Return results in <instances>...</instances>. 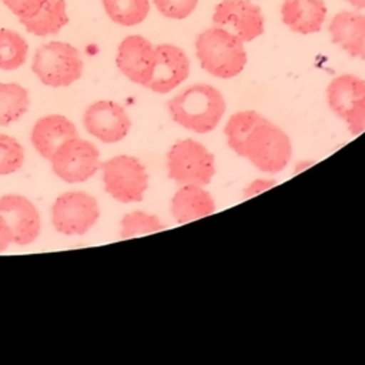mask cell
<instances>
[{
    "label": "cell",
    "instance_id": "23",
    "mask_svg": "<svg viewBox=\"0 0 365 365\" xmlns=\"http://www.w3.org/2000/svg\"><path fill=\"white\" fill-rule=\"evenodd\" d=\"M165 228L164 222L154 214L145 211H131L124 214L120 221V238H133L137 235H145L163 231Z\"/></svg>",
    "mask_w": 365,
    "mask_h": 365
},
{
    "label": "cell",
    "instance_id": "12",
    "mask_svg": "<svg viewBox=\"0 0 365 365\" xmlns=\"http://www.w3.org/2000/svg\"><path fill=\"white\" fill-rule=\"evenodd\" d=\"M0 214L13 232V244L29 245L38 238L41 230L40 212L27 197L21 194L1 195Z\"/></svg>",
    "mask_w": 365,
    "mask_h": 365
},
{
    "label": "cell",
    "instance_id": "25",
    "mask_svg": "<svg viewBox=\"0 0 365 365\" xmlns=\"http://www.w3.org/2000/svg\"><path fill=\"white\" fill-rule=\"evenodd\" d=\"M155 9L167 19L181 20L188 17L197 7L198 0H153Z\"/></svg>",
    "mask_w": 365,
    "mask_h": 365
},
{
    "label": "cell",
    "instance_id": "26",
    "mask_svg": "<svg viewBox=\"0 0 365 365\" xmlns=\"http://www.w3.org/2000/svg\"><path fill=\"white\" fill-rule=\"evenodd\" d=\"M1 1L19 19V21L31 17L43 3V0H1Z\"/></svg>",
    "mask_w": 365,
    "mask_h": 365
},
{
    "label": "cell",
    "instance_id": "17",
    "mask_svg": "<svg viewBox=\"0 0 365 365\" xmlns=\"http://www.w3.org/2000/svg\"><path fill=\"white\" fill-rule=\"evenodd\" d=\"M282 23L299 34L318 33L327 17L324 0H282Z\"/></svg>",
    "mask_w": 365,
    "mask_h": 365
},
{
    "label": "cell",
    "instance_id": "7",
    "mask_svg": "<svg viewBox=\"0 0 365 365\" xmlns=\"http://www.w3.org/2000/svg\"><path fill=\"white\" fill-rule=\"evenodd\" d=\"M329 108L345 121L351 134L365 131V80L355 74H341L327 87Z\"/></svg>",
    "mask_w": 365,
    "mask_h": 365
},
{
    "label": "cell",
    "instance_id": "3",
    "mask_svg": "<svg viewBox=\"0 0 365 365\" xmlns=\"http://www.w3.org/2000/svg\"><path fill=\"white\" fill-rule=\"evenodd\" d=\"M195 54L200 66L214 77L232 78L247 64L244 41L221 27H210L195 38Z\"/></svg>",
    "mask_w": 365,
    "mask_h": 365
},
{
    "label": "cell",
    "instance_id": "22",
    "mask_svg": "<svg viewBox=\"0 0 365 365\" xmlns=\"http://www.w3.org/2000/svg\"><path fill=\"white\" fill-rule=\"evenodd\" d=\"M111 21L131 27L143 23L150 11L148 0H101Z\"/></svg>",
    "mask_w": 365,
    "mask_h": 365
},
{
    "label": "cell",
    "instance_id": "19",
    "mask_svg": "<svg viewBox=\"0 0 365 365\" xmlns=\"http://www.w3.org/2000/svg\"><path fill=\"white\" fill-rule=\"evenodd\" d=\"M20 23L34 36H54L68 23L66 0H43L40 9Z\"/></svg>",
    "mask_w": 365,
    "mask_h": 365
},
{
    "label": "cell",
    "instance_id": "16",
    "mask_svg": "<svg viewBox=\"0 0 365 365\" xmlns=\"http://www.w3.org/2000/svg\"><path fill=\"white\" fill-rule=\"evenodd\" d=\"M334 44L352 57L365 58V14L342 10L328 26Z\"/></svg>",
    "mask_w": 365,
    "mask_h": 365
},
{
    "label": "cell",
    "instance_id": "1",
    "mask_svg": "<svg viewBox=\"0 0 365 365\" xmlns=\"http://www.w3.org/2000/svg\"><path fill=\"white\" fill-rule=\"evenodd\" d=\"M228 147L267 174L282 171L292 155L287 133L254 110L232 114L225 127Z\"/></svg>",
    "mask_w": 365,
    "mask_h": 365
},
{
    "label": "cell",
    "instance_id": "24",
    "mask_svg": "<svg viewBox=\"0 0 365 365\" xmlns=\"http://www.w3.org/2000/svg\"><path fill=\"white\" fill-rule=\"evenodd\" d=\"M24 148L11 135L0 133V175L19 171L24 164Z\"/></svg>",
    "mask_w": 365,
    "mask_h": 365
},
{
    "label": "cell",
    "instance_id": "10",
    "mask_svg": "<svg viewBox=\"0 0 365 365\" xmlns=\"http://www.w3.org/2000/svg\"><path fill=\"white\" fill-rule=\"evenodd\" d=\"M86 131L106 144H114L127 137L131 118L125 108L113 100H97L83 114Z\"/></svg>",
    "mask_w": 365,
    "mask_h": 365
},
{
    "label": "cell",
    "instance_id": "11",
    "mask_svg": "<svg viewBox=\"0 0 365 365\" xmlns=\"http://www.w3.org/2000/svg\"><path fill=\"white\" fill-rule=\"evenodd\" d=\"M212 23L240 37L251 41L264 33V16L259 6L250 0H222L212 13Z\"/></svg>",
    "mask_w": 365,
    "mask_h": 365
},
{
    "label": "cell",
    "instance_id": "14",
    "mask_svg": "<svg viewBox=\"0 0 365 365\" xmlns=\"http://www.w3.org/2000/svg\"><path fill=\"white\" fill-rule=\"evenodd\" d=\"M154 50V68L147 88L157 94H165L187 80L190 76V60L185 51L174 44H158Z\"/></svg>",
    "mask_w": 365,
    "mask_h": 365
},
{
    "label": "cell",
    "instance_id": "13",
    "mask_svg": "<svg viewBox=\"0 0 365 365\" xmlns=\"http://www.w3.org/2000/svg\"><path fill=\"white\" fill-rule=\"evenodd\" d=\"M155 50L150 40L140 34H131L121 40L117 48L115 64L133 83L147 87L154 68Z\"/></svg>",
    "mask_w": 365,
    "mask_h": 365
},
{
    "label": "cell",
    "instance_id": "15",
    "mask_svg": "<svg viewBox=\"0 0 365 365\" xmlns=\"http://www.w3.org/2000/svg\"><path fill=\"white\" fill-rule=\"evenodd\" d=\"M78 135L76 124L63 114H47L40 117L31 127L30 141L34 150L50 160L53 153L68 138Z\"/></svg>",
    "mask_w": 365,
    "mask_h": 365
},
{
    "label": "cell",
    "instance_id": "4",
    "mask_svg": "<svg viewBox=\"0 0 365 365\" xmlns=\"http://www.w3.org/2000/svg\"><path fill=\"white\" fill-rule=\"evenodd\" d=\"M84 63L78 48L66 41H48L37 47L31 71L41 84L48 87H68L83 76Z\"/></svg>",
    "mask_w": 365,
    "mask_h": 365
},
{
    "label": "cell",
    "instance_id": "5",
    "mask_svg": "<svg viewBox=\"0 0 365 365\" xmlns=\"http://www.w3.org/2000/svg\"><path fill=\"white\" fill-rule=\"evenodd\" d=\"M100 170L104 190L110 197L123 204L143 201L148 188V174L137 157L114 155L101 163Z\"/></svg>",
    "mask_w": 365,
    "mask_h": 365
},
{
    "label": "cell",
    "instance_id": "9",
    "mask_svg": "<svg viewBox=\"0 0 365 365\" xmlns=\"http://www.w3.org/2000/svg\"><path fill=\"white\" fill-rule=\"evenodd\" d=\"M100 217V207L86 191H68L58 195L51 205V222L64 235H84Z\"/></svg>",
    "mask_w": 365,
    "mask_h": 365
},
{
    "label": "cell",
    "instance_id": "6",
    "mask_svg": "<svg viewBox=\"0 0 365 365\" xmlns=\"http://www.w3.org/2000/svg\"><path fill=\"white\" fill-rule=\"evenodd\" d=\"M168 177L178 185H207L215 174V158L204 144L185 138L171 145L167 154Z\"/></svg>",
    "mask_w": 365,
    "mask_h": 365
},
{
    "label": "cell",
    "instance_id": "28",
    "mask_svg": "<svg viewBox=\"0 0 365 365\" xmlns=\"http://www.w3.org/2000/svg\"><path fill=\"white\" fill-rule=\"evenodd\" d=\"M275 184V181L274 180H257V181H254L248 188H247V191H245V197H251V195H255V194H259L261 191H264V190H267V188H269V187H272Z\"/></svg>",
    "mask_w": 365,
    "mask_h": 365
},
{
    "label": "cell",
    "instance_id": "2",
    "mask_svg": "<svg viewBox=\"0 0 365 365\" xmlns=\"http://www.w3.org/2000/svg\"><path fill=\"white\" fill-rule=\"evenodd\" d=\"M224 96L211 84H192L168 101L171 118L185 130L205 134L212 131L225 113Z\"/></svg>",
    "mask_w": 365,
    "mask_h": 365
},
{
    "label": "cell",
    "instance_id": "20",
    "mask_svg": "<svg viewBox=\"0 0 365 365\" xmlns=\"http://www.w3.org/2000/svg\"><path fill=\"white\" fill-rule=\"evenodd\" d=\"M30 107L29 90L19 83H0V127L20 120Z\"/></svg>",
    "mask_w": 365,
    "mask_h": 365
},
{
    "label": "cell",
    "instance_id": "18",
    "mask_svg": "<svg viewBox=\"0 0 365 365\" xmlns=\"http://www.w3.org/2000/svg\"><path fill=\"white\" fill-rule=\"evenodd\" d=\"M215 211V201L202 185L187 184L174 194L171 200V214L180 224H187L204 218Z\"/></svg>",
    "mask_w": 365,
    "mask_h": 365
},
{
    "label": "cell",
    "instance_id": "27",
    "mask_svg": "<svg viewBox=\"0 0 365 365\" xmlns=\"http://www.w3.org/2000/svg\"><path fill=\"white\" fill-rule=\"evenodd\" d=\"M10 244H13V232L4 217L0 214V254L4 252Z\"/></svg>",
    "mask_w": 365,
    "mask_h": 365
},
{
    "label": "cell",
    "instance_id": "8",
    "mask_svg": "<svg viewBox=\"0 0 365 365\" xmlns=\"http://www.w3.org/2000/svg\"><path fill=\"white\" fill-rule=\"evenodd\" d=\"M48 161L53 173L68 184L87 181L101 165L100 151L96 144L78 135L66 140Z\"/></svg>",
    "mask_w": 365,
    "mask_h": 365
},
{
    "label": "cell",
    "instance_id": "21",
    "mask_svg": "<svg viewBox=\"0 0 365 365\" xmlns=\"http://www.w3.org/2000/svg\"><path fill=\"white\" fill-rule=\"evenodd\" d=\"M29 56L26 38L16 30L0 29V70L11 71L20 68Z\"/></svg>",
    "mask_w": 365,
    "mask_h": 365
},
{
    "label": "cell",
    "instance_id": "29",
    "mask_svg": "<svg viewBox=\"0 0 365 365\" xmlns=\"http://www.w3.org/2000/svg\"><path fill=\"white\" fill-rule=\"evenodd\" d=\"M351 6L356 9H365V0H346Z\"/></svg>",
    "mask_w": 365,
    "mask_h": 365
}]
</instances>
